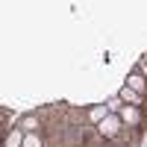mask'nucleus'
Masks as SVG:
<instances>
[{"label":"nucleus","instance_id":"obj_1","mask_svg":"<svg viewBox=\"0 0 147 147\" xmlns=\"http://www.w3.org/2000/svg\"><path fill=\"white\" fill-rule=\"evenodd\" d=\"M121 124H124V121H121V115H109V118L103 121V124H97V127H100V132H103L106 138H112V136H118Z\"/></svg>","mask_w":147,"mask_h":147},{"label":"nucleus","instance_id":"obj_2","mask_svg":"<svg viewBox=\"0 0 147 147\" xmlns=\"http://www.w3.org/2000/svg\"><path fill=\"white\" fill-rule=\"evenodd\" d=\"M121 121L132 127V124H138V121H141V115H138L136 106H121Z\"/></svg>","mask_w":147,"mask_h":147},{"label":"nucleus","instance_id":"obj_3","mask_svg":"<svg viewBox=\"0 0 147 147\" xmlns=\"http://www.w3.org/2000/svg\"><path fill=\"white\" fill-rule=\"evenodd\" d=\"M88 118L94 121V124H103V121L109 118V106H91V112H88Z\"/></svg>","mask_w":147,"mask_h":147},{"label":"nucleus","instance_id":"obj_4","mask_svg":"<svg viewBox=\"0 0 147 147\" xmlns=\"http://www.w3.org/2000/svg\"><path fill=\"white\" fill-rule=\"evenodd\" d=\"M118 97H121V103H129V106H136V103H138V91H132L129 85H124Z\"/></svg>","mask_w":147,"mask_h":147},{"label":"nucleus","instance_id":"obj_5","mask_svg":"<svg viewBox=\"0 0 147 147\" xmlns=\"http://www.w3.org/2000/svg\"><path fill=\"white\" fill-rule=\"evenodd\" d=\"M24 138H27V132H24V129H15V132H9V138H6V147H24Z\"/></svg>","mask_w":147,"mask_h":147},{"label":"nucleus","instance_id":"obj_6","mask_svg":"<svg viewBox=\"0 0 147 147\" xmlns=\"http://www.w3.org/2000/svg\"><path fill=\"white\" fill-rule=\"evenodd\" d=\"M127 85H129V88H132V91H138V94L144 91V80L138 77V74H132V77L127 80Z\"/></svg>","mask_w":147,"mask_h":147},{"label":"nucleus","instance_id":"obj_7","mask_svg":"<svg viewBox=\"0 0 147 147\" xmlns=\"http://www.w3.org/2000/svg\"><path fill=\"white\" fill-rule=\"evenodd\" d=\"M24 147H41L38 136H32V132H27V138H24Z\"/></svg>","mask_w":147,"mask_h":147},{"label":"nucleus","instance_id":"obj_8","mask_svg":"<svg viewBox=\"0 0 147 147\" xmlns=\"http://www.w3.org/2000/svg\"><path fill=\"white\" fill-rule=\"evenodd\" d=\"M24 129H27V132H32L35 127H38V121H35V118H24V124H21Z\"/></svg>","mask_w":147,"mask_h":147}]
</instances>
